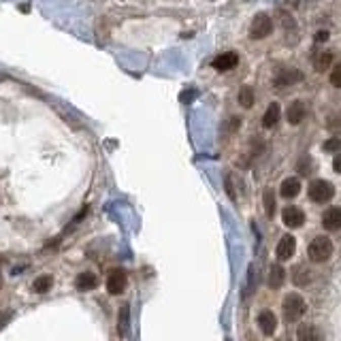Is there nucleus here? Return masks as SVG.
Instances as JSON below:
<instances>
[{
  "label": "nucleus",
  "instance_id": "nucleus-2",
  "mask_svg": "<svg viewBox=\"0 0 341 341\" xmlns=\"http://www.w3.org/2000/svg\"><path fill=\"white\" fill-rule=\"evenodd\" d=\"M307 254H309V260L312 262H326L328 258L333 256V241H330L328 237L320 235L309 243Z\"/></svg>",
  "mask_w": 341,
  "mask_h": 341
},
{
  "label": "nucleus",
  "instance_id": "nucleus-4",
  "mask_svg": "<svg viewBox=\"0 0 341 341\" xmlns=\"http://www.w3.org/2000/svg\"><path fill=\"white\" fill-rule=\"evenodd\" d=\"M271 32H273V22H271V17H269L267 13H258V15L254 17L252 26H250V36L256 39V41H260V39H267Z\"/></svg>",
  "mask_w": 341,
  "mask_h": 341
},
{
  "label": "nucleus",
  "instance_id": "nucleus-5",
  "mask_svg": "<svg viewBox=\"0 0 341 341\" xmlns=\"http://www.w3.org/2000/svg\"><path fill=\"white\" fill-rule=\"evenodd\" d=\"M126 284H128V277L122 269H113L107 277V290L111 294H122L124 290H126Z\"/></svg>",
  "mask_w": 341,
  "mask_h": 341
},
{
  "label": "nucleus",
  "instance_id": "nucleus-3",
  "mask_svg": "<svg viewBox=\"0 0 341 341\" xmlns=\"http://www.w3.org/2000/svg\"><path fill=\"white\" fill-rule=\"evenodd\" d=\"M335 196V185L326 179H316L309 185V199L316 203H328Z\"/></svg>",
  "mask_w": 341,
  "mask_h": 341
},
{
  "label": "nucleus",
  "instance_id": "nucleus-12",
  "mask_svg": "<svg viewBox=\"0 0 341 341\" xmlns=\"http://www.w3.org/2000/svg\"><path fill=\"white\" fill-rule=\"evenodd\" d=\"M284 280H286V271L282 264H273L271 269H269V277H267V284L269 288H273V290H277V288L284 286Z\"/></svg>",
  "mask_w": 341,
  "mask_h": 341
},
{
  "label": "nucleus",
  "instance_id": "nucleus-11",
  "mask_svg": "<svg viewBox=\"0 0 341 341\" xmlns=\"http://www.w3.org/2000/svg\"><path fill=\"white\" fill-rule=\"evenodd\" d=\"M322 224L326 231H339L341 229V207H330L322 215Z\"/></svg>",
  "mask_w": 341,
  "mask_h": 341
},
{
  "label": "nucleus",
  "instance_id": "nucleus-24",
  "mask_svg": "<svg viewBox=\"0 0 341 341\" xmlns=\"http://www.w3.org/2000/svg\"><path fill=\"white\" fill-rule=\"evenodd\" d=\"M126 326H128V307L124 305L120 312V333H126Z\"/></svg>",
  "mask_w": 341,
  "mask_h": 341
},
{
  "label": "nucleus",
  "instance_id": "nucleus-14",
  "mask_svg": "<svg viewBox=\"0 0 341 341\" xmlns=\"http://www.w3.org/2000/svg\"><path fill=\"white\" fill-rule=\"evenodd\" d=\"M303 79V73L296 68H284L282 73H277L275 77V84L277 86H290V84H296V81Z\"/></svg>",
  "mask_w": 341,
  "mask_h": 341
},
{
  "label": "nucleus",
  "instance_id": "nucleus-15",
  "mask_svg": "<svg viewBox=\"0 0 341 341\" xmlns=\"http://www.w3.org/2000/svg\"><path fill=\"white\" fill-rule=\"evenodd\" d=\"M280 116H282L280 105H277V102H271V105H269V109H267V113L262 116V126H264V128H273V126H277V122H280Z\"/></svg>",
  "mask_w": 341,
  "mask_h": 341
},
{
  "label": "nucleus",
  "instance_id": "nucleus-6",
  "mask_svg": "<svg viewBox=\"0 0 341 341\" xmlns=\"http://www.w3.org/2000/svg\"><path fill=\"white\" fill-rule=\"evenodd\" d=\"M294 250H296L294 237H292V235H284L282 239H280V243H277L275 254H277V258H280V260H290V258L294 256Z\"/></svg>",
  "mask_w": 341,
  "mask_h": 341
},
{
  "label": "nucleus",
  "instance_id": "nucleus-21",
  "mask_svg": "<svg viewBox=\"0 0 341 341\" xmlns=\"http://www.w3.org/2000/svg\"><path fill=\"white\" fill-rule=\"evenodd\" d=\"M264 209H267V215L271 218V215L275 213V194L273 190H264Z\"/></svg>",
  "mask_w": 341,
  "mask_h": 341
},
{
  "label": "nucleus",
  "instance_id": "nucleus-25",
  "mask_svg": "<svg viewBox=\"0 0 341 341\" xmlns=\"http://www.w3.org/2000/svg\"><path fill=\"white\" fill-rule=\"evenodd\" d=\"M324 149L326 151H339L341 149V139H328L324 143Z\"/></svg>",
  "mask_w": 341,
  "mask_h": 341
},
{
  "label": "nucleus",
  "instance_id": "nucleus-23",
  "mask_svg": "<svg viewBox=\"0 0 341 341\" xmlns=\"http://www.w3.org/2000/svg\"><path fill=\"white\" fill-rule=\"evenodd\" d=\"M330 84H333L335 88H341V62H337L333 73H330Z\"/></svg>",
  "mask_w": 341,
  "mask_h": 341
},
{
  "label": "nucleus",
  "instance_id": "nucleus-8",
  "mask_svg": "<svg viewBox=\"0 0 341 341\" xmlns=\"http://www.w3.org/2000/svg\"><path fill=\"white\" fill-rule=\"evenodd\" d=\"M237 64H239V56H237L235 51H226V54L215 56V60H213V68L215 70H231Z\"/></svg>",
  "mask_w": 341,
  "mask_h": 341
},
{
  "label": "nucleus",
  "instance_id": "nucleus-20",
  "mask_svg": "<svg viewBox=\"0 0 341 341\" xmlns=\"http://www.w3.org/2000/svg\"><path fill=\"white\" fill-rule=\"evenodd\" d=\"M292 280L296 286H305L309 282V275H307V269L305 267H294V271H292Z\"/></svg>",
  "mask_w": 341,
  "mask_h": 341
},
{
  "label": "nucleus",
  "instance_id": "nucleus-17",
  "mask_svg": "<svg viewBox=\"0 0 341 341\" xmlns=\"http://www.w3.org/2000/svg\"><path fill=\"white\" fill-rule=\"evenodd\" d=\"M286 118H288V122H290V124H301L303 118H305V107H303V102H301V100H294L292 105L288 107Z\"/></svg>",
  "mask_w": 341,
  "mask_h": 341
},
{
  "label": "nucleus",
  "instance_id": "nucleus-26",
  "mask_svg": "<svg viewBox=\"0 0 341 341\" xmlns=\"http://www.w3.org/2000/svg\"><path fill=\"white\" fill-rule=\"evenodd\" d=\"M194 94H196L194 90H185L183 94H181V102H192V100H194Z\"/></svg>",
  "mask_w": 341,
  "mask_h": 341
},
{
  "label": "nucleus",
  "instance_id": "nucleus-18",
  "mask_svg": "<svg viewBox=\"0 0 341 341\" xmlns=\"http://www.w3.org/2000/svg\"><path fill=\"white\" fill-rule=\"evenodd\" d=\"M51 286H54V277H51V275H41V277L34 280L32 290L39 292V294H45V292L51 290Z\"/></svg>",
  "mask_w": 341,
  "mask_h": 341
},
{
  "label": "nucleus",
  "instance_id": "nucleus-7",
  "mask_svg": "<svg viewBox=\"0 0 341 341\" xmlns=\"http://www.w3.org/2000/svg\"><path fill=\"white\" fill-rule=\"evenodd\" d=\"M282 218H284L286 226H290V229H298V226H303V222H305V213H303V209H298V207H294V205H290V207L284 209Z\"/></svg>",
  "mask_w": 341,
  "mask_h": 341
},
{
  "label": "nucleus",
  "instance_id": "nucleus-9",
  "mask_svg": "<svg viewBox=\"0 0 341 341\" xmlns=\"http://www.w3.org/2000/svg\"><path fill=\"white\" fill-rule=\"evenodd\" d=\"M258 326H260V330L264 335H273L275 333L277 318H275V314L271 312V309H264V312L258 314Z\"/></svg>",
  "mask_w": 341,
  "mask_h": 341
},
{
  "label": "nucleus",
  "instance_id": "nucleus-1",
  "mask_svg": "<svg viewBox=\"0 0 341 341\" xmlns=\"http://www.w3.org/2000/svg\"><path fill=\"white\" fill-rule=\"evenodd\" d=\"M307 312V303H305V298L301 294H288L284 298V318L288 320V322H298Z\"/></svg>",
  "mask_w": 341,
  "mask_h": 341
},
{
  "label": "nucleus",
  "instance_id": "nucleus-16",
  "mask_svg": "<svg viewBox=\"0 0 341 341\" xmlns=\"http://www.w3.org/2000/svg\"><path fill=\"white\" fill-rule=\"evenodd\" d=\"M280 192H282L284 199H294V196L301 192V181H298L296 177H288V179L282 181Z\"/></svg>",
  "mask_w": 341,
  "mask_h": 341
},
{
  "label": "nucleus",
  "instance_id": "nucleus-19",
  "mask_svg": "<svg viewBox=\"0 0 341 341\" xmlns=\"http://www.w3.org/2000/svg\"><path fill=\"white\" fill-rule=\"evenodd\" d=\"M239 105H241L243 109H250V107L254 105V90H252L250 86H243V88L239 90Z\"/></svg>",
  "mask_w": 341,
  "mask_h": 341
},
{
  "label": "nucleus",
  "instance_id": "nucleus-28",
  "mask_svg": "<svg viewBox=\"0 0 341 341\" xmlns=\"http://www.w3.org/2000/svg\"><path fill=\"white\" fill-rule=\"evenodd\" d=\"M328 39V32H326V30H322V32H318L316 34V41H320V43H322V41H326Z\"/></svg>",
  "mask_w": 341,
  "mask_h": 341
},
{
  "label": "nucleus",
  "instance_id": "nucleus-10",
  "mask_svg": "<svg viewBox=\"0 0 341 341\" xmlns=\"http://www.w3.org/2000/svg\"><path fill=\"white\" fill-rule=\"evenodd\" d=\"M296 339L298 341H324V335H322V330H320L318 326L303 324V326H298V330H296Z\"/></svg>",
  "mask_w": 341,
  "mask_h": 341
},
{
  "label": "nucleus",
  "instance_id": "nucleus-13",
  "mask_svg": "<svg viewBox=\"0 0 341 341\" xmlns=\"http://www.w3.org/2000/svg\"><path fill=\"white\" fill-rule=\"evenodd\" d=\"M96 284H98V277H96V273H92V271L79 273L77 280H75L77 290H81V292H88V290H92V288H96Z\"/></svg>",
  "mask_w": 341,
  "mask_h": 341
},
{
  "label": "nucleus",
  "instance_id": "nucleus-27",
  "mask_svg": "<svg viewBox=\"0 0 341 341\" xmlns=\"http://www.w3.org/2000/svg\"><path fill=\"white\" fill-rule=\"evenodd\" d=\"M333 169H335V173H341V156H335V160H333Z\"/></svg>",
  "mask_w": 341,
  "mask_h": 341
},
{
  "label": "nucleus",
  "instance_id": "nucleus-22",
  "mask_svg": "<svg viewBox=\"0 0 341 341\" xmlns=\"http://www.w3.org/2000/svg\"><path fill=\"white\" fill-rule=\"evenodd\" d=\"M330 62H333V54H330V51L320 54L318 60H316V70H326V68L330 66Z\"/></svg>",
  "mask_w": 341,
  "mask_h": 341
}]
</instances>
